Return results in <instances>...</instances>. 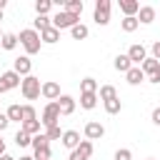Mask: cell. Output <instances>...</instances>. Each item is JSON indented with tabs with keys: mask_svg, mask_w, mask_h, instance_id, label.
<instances>
[{
	"mask_svg": "<svg viewBox=\"0 0 160 160\" xmlns=\"http://www.w3.org/2000/svg\"><path fill=\"white\" fill-rule=\"evenodd\" d=\"M18 40H20V45L25 48L28 58L40 52V45H42V40H40V32H38V30H32V28H28V30H20Z\"/></svg>",
	"mask_w": 160,
	"mask_h": 160,
	"instance_id": "1",
	"label": "cell"
},
{
	"mask_svg": "<svg viewBox=\"0 0 160 160\" xmlns=\"http://www.w3.org/2000/svg\"><path fill=\"white\" fill-rule=\"evenodd\" d=\"M20 92H22V98H25V100H38V98L42 95V82H40V78H35V75L22 78Z\"/></svg>",
	"mask_w": 160,
	"mask_h": 160,
	"instance_id": "2",
	"label": "cell"
},
{
	"mask_svg": "<svg viewBox=\"0 0 160 160\" xmlns=\"http://www.w3.org/2000/svg\"><path fill=\"white\" fill-rule=\"evenodd\" d=\"M32 152H35L32 155L35 160H50V138L45 132L32 138Z\"/></svg>",
	"mask_w": 160,
	"mask_h": 160,
	"instance_id": "3",
	"label": "cell"
},
{
	"mask_svg": "<svg viewBox=\"0 0 160 160\" xmlns=\"http://www.w3.org/2000/svg\"><path fill=\"white\" fill-rule=\"evenodd\" d=\"M78 22H80V18L78 15H70L68 10H60V12L52 15V28H58V30H72Z\"/></svg>",
	"mask_w": 160,
	"mask_h": 160,
	"instance_id": "4",
	"label": "cell"
},
{
	"mask_svg": "<svg viewBox=\"0 0 160 160\" xmlns=\"http://www.w3.org/2000/svg\"><path fill=\"white\" fill-rule=\"evenodd\" d=\"M58 120H60V108H58V102H48V105L42 108V115H40V122H42V128L48 130V128L58 125Z\"/></svg>",
	"mask_w": 160,
	"mask_h": 160,
	"instance_id": "5",
	"label": "cell"
},
{
	"mask_svg": "<svg viewBox=\"0 0 160 160\" xmlns=\"http://www.w3.org/2000/svg\"><path fill=\"white\" fill-rule=\"evenodd\" d=\"M20 85H22V78H20L15 70H5V72H0V95L8 92V90H15V88H20Z\"/></svg>",
	"mask_w": 160,
	"mask_h": 160,
	"instance_id": "6",
	"label": "cell"
},
{
	"mask_svg": "<svg viewBox=\"0 0 160 160\" xmlns=\"http://www.w3.org/2000/svg\"><path fill=\"white\" fill-rule=\"evenodd\" d=\"M92 20H95L98 25H108V22H110V0H98V2H95Z\"/></svg>",
	"mask_w": 160,
	"mask_h": 160,
	"instance_id": "7",
	"label": "cell"
},
{
	"mask_svg": "<svg viewBox=\"0 0 160 160\" xmlns=\"http://www.w3.org/2000/svg\"><path fill=\"white\" fill-rule=\"evenodd\" d=\"M90 155H92V142L90 140H80V145L75 150H70L68 160H90Z\"/></svg>",
	"mask_w": 160,
	"mask_h": 160,
	"instance_id": "8",
	"label": "cell"
},
{
	"mask_svg": "<svg viewBox=\"0 0 160 160\" xmlns=\"http://www.w3.org/2000/svg\"><path fill=\"white\" fill-rule=\"evenodd\" d=\"M12 70H15L20 78H28V75H32V60H30L28 55H20V58H15Z\"/></svg>",
	"mask_w": 160,
	"mask_h": 160,
	"instance_id": "9",
	"label": "cell"
},
{
	"mask_svg": "<svg viewBox=\"0 0 160 160\" xmlns=\"http://www.w3.org/2000/svg\"><path fill=\"white\" fill-rule=\"evenodd\" d=\"M128 58H130V62H132V65H142V62L148 60V50H145L140 42H135V45H130Z\"/></svg>",
	"mask_w": 160,
	"mask_h": 160,
	"instance_id": "10",
	"label": "cell"
},
{
	"mask_svg": "<svg viewBox=\"0 0 160 160\" xmlns=\"http://www.w3.org/2000/svg\"><path fill=\"white\" fill-rule=\"evenodd\" d=\"M105 135V128H102V122H95V120H90L88 125H85V140H100Z\"/></svg>",
	"mask_w": 160,
	"mask_h": 160,
	"instance_id": "11",
	"label": "cell"
},
{
	"mask_svg": "<svg viewBox=\"0 0 160 160\" xmlns=\"http://www.w3.org/2000/svg\"><path fill=\"white\" fill-rule=\"evenodd\" d=\"M55 102H58V108H60V115H72V112H75V105H78L72 95H60Z\"/></svg>",
	"mask_w": 160,
	"mask_h": 160,
	"instance_id": "12",
	"label": "cell"
},
{
	"mask_svg": "<svg viewBox=\"0 0 160 160\" xmlns=\"http://www.w3.org/2000/svg\"><path fill=\"white\" fill-rule=\"evenodd\" d=\"M42 98H45V100H50V102H55V100L60 98V85H58V82H52V80L42 82Z\"/></svg>",
	"mask_w": 160,
	"mask_h": 160,
	"instance_id": "13",
	"label": "cell"
},
{
	"mask_svg": "<svg viewBox=\"0 0 160 160\" xmlns=\"http://www.w3.org/2000/svg\"><path fill=\"white\" fill-rule=\"evenodd\" d=\"M125 80H128L130 85H140V82L145 80V72H142V68H140V65H132V68L125 72Z\"/></svg>",
	"mask_w": 160,
	"mask_h": 160,
	"instance_id": "14",
	"label": "cell"
},
{
	"mask_svg": "<svg viewBox=\"0 0 160 160\" xmlns=\"http://www.w3.org/2000/svg\"><path fill=\"white\" fill-rule=\"evenodd\" d=\"M62 145H65L68 150H75V148L80 145V132H78V130H65V132H62Z\"/></svg>",
	"mask_w": 160,
	"mask_h": 160,
	"instance_id": "15",
	"label": "cell"
},
{
	"mask_svg": "<svg viewBox=\"0 0 160 160\" xmlns=\"http://www.w3.org/2000/svg\"><path fill=\"white\" fill-rule=\"evenodd\" d=\"M152 20H155V8H152V5H140L138 22H142V25H150Z\"/></svg>",
	"mask_w": 160,
	"mask_h": 160,
	"instance_id": "16",
	"label": "cell"
},
{
	"mask_svg": "<svg viewBox=\"0 0 160 160\" xmlns=\"http://www.w3.org/2000/svg\"><path fill=\"white\" fill-rule=\"evenodd\" d=\"M120 10L125 12V18H135V12H140V2L138 0H120Z\"/></svg>",
	"mask_w": 160,
	"mask_h": 160,
	"instance_id": "17",
	"label": "cell"
},
{
	"mask_svg": "<svg viewBox=\"0 0 160 160\" xmlns=\"http://www.w3.org/2000/svg\"><path fill=\"white\" fill-rule=\"evenodd\" d=\"M98 105V92H80V108L82 110H92Z\"/></svg>",
	"mask_w": 160,
	"mask_h": 160,
	"instance_id": "18",
	"label": "cell"
},
{
	"mask_svg": "<svg viewBox=\"0 0 160 160\" xmlns=\"http://www.w3.org/2000/svg\"><path fill=\"white\" fill-rule=\"evenodd\" d=\"M40 40L48 42V45H55V42L60 40V30H58V28H48V30L40 32Z\"/></svg>",
	"mask_w": 160,
	"mask_h": 160,
	"instance_id": "19",
	"label": "cell"
},
{
	"mask_svg": "<svg viewBox=\"0 0 160 160\" xmlns=\"http://www.w3.org/2000/svg\"><path fill=\"white\" fill-rule=\"evenodd\" d=\"M48 28H52V18H48V15H35V20H32V30H48Z\"/></svg>",
	"mask_w": 160,
	"mask_h": 160,
	"instance_id": "20",
	"label": "cell"
},
{
	"mask_svg": "<svg viewBox=\"0 0 160 160\" xmlns=\"http://www.w3.org/2000/svg\"><path fill=\"white\" fill-rule=\"evenodd\" d=\"M18 42H20V40H18V35H15V32H5V35H2V40H0V48H2V50H15V48H18Z\"/></svg>",
	"mask_w": 160,
	"mask_h": 160,
	"instance_id": "21",
	"label": "cell"
},
{
	"mask_svg": "<svg viewBox=\"0 0 160 160\" xmlns=\"http://www.w3.org/2000/svg\"><path fill=\"white\" fill-rule=\"evenodd\" d=\"M98 98H100L102 102H108V100H115V98H118V90H115L112 85H100V90H98Z\"/></svg>",
	"mask_w": 160,
	"mask_h": 160,
	"instance_id": "22",
	"label": "cell"
},
{
	"mask_svg": "<svg viewBox=\"0 0 160 160\" xmlns=\"http://www.w3.org/2000/svg\"><path fill=\"white\" fill-rule=\"evenodd\" d=\"M112 65H115V70H118V72H128V70L132 68V62H130V58H128V52H125V55H118Z\"/></svg>",
	"mask_w": 160,
	"mask_h": 160,
	"instance_id": "23",
	"label": "cell"
},
{
	"mask_svg": "<svg viewBox=\"0 0 160 160\" xmlns=\"http://www.w3.org/2000/svg\"><path fill=\"white\" fill-rule=\"evenodd\" d=\"M5 115L10 118V122H22V105H10Z\"/></svg>",
	"mask_w": 160,
	"mask_h": 160,
	"instance_id": "24",
	"label": "cell"
},
{
	"mask_svg": "<svg viewBox=\"0 0 160 160\" xmlns=\"http://www.w3.org/2000/svg\"><path fill=\"white\" fill-rule=\"evenodd\" d=\"M20 128H22L28 135H32V138H35V135H40V128H42V122H40V120H28V122H22Z\"/></svg>",
	"mask_w": 160,
	"mask_h": 160,
	"instance_id": "25",
	"label": "cell"
},
{
	"mask_svg": "<svg viewBox=\"0 0 160 160\" xmlns=\"http://www.w3.org/2000/svg\"><path fill=\"white\" fill-rule=\"evenodd\" d=\"M15 145H18V148H28V145H32V135H28V132L20 128V130L15 132Z\"/></svg>",
	"mask_w": 160,
	"mask_h": 160,
	"instance_id": "26",
	"label": "cell"
},
{
	"mask_svg": "<svg viewBox=\"0 0 160 160\" xmlns=\"http://www.w3.org/2000/svg\"><path fill=\"white\" fill-rule=\"evenodd\" d=\"M140 68H142V72H145V78H150L152 72H158V70H160V62H158L155 58H148V60H145V62H142Z\"/></svg>",
	"mask_w": 160,
	"mask_h": 160,
	"instance_id": "27",
	"label": "cell"
},
{
	"mask_svg": "<svg viewBox=\"0 0 160 160\" xmlns=\"http://www.w3.org/2000/svg\"><path fill=\"white\" fill-rule=\"evenodd\" d=\"M70 35H72V40H85L88 35H90V30H88V25H82V22H78L72 30H70Z\"/></svg>",
	"mask_w": 160,
	"mask_h": 160,
	"instance_id": "28",
	"label": "cell"
},
{
	"mask_svg": "<svg viewBox=\"0 0 160 160\" xmlns=\"http://www.w3.org/2000/svg\"><path fill=\"white\" fill-rule=\"evenodd\" d=\"M80 92H98V80L95 78H82L80 80Z\"/></svg>",
	"mask_w": 160,
	"mask_h": 160,
	"instance_id": "29",
	"label": "cell"
},
{
	"mask_svg": "<svg viewBox=\"0 0 160 160\" xmlns=\"http://www.w3.org/2000/svg\"><path fill=\"white\" fill-rule=\"evenodd\" d=\"M65 10H68L70 15H78V18H80V12H82V0H65Z\"/></svg>",
	"mask_w": 160,
	"mask_h": 160,
	"instance_id": "30",
	"label": "cell"
},
{
	"mask_svg": "<svg viewBox=\"0 0 160 160\" xmlns=\"http://www.w3.org/2000/svg\"><path fill=\"white\" fill-rule=\"evenodd\" d=\"M105 105V112L108 115H118L120 110H122V102H120V98H115V100H108V102H102Z\"/></svg>",
	"mask_w": 160,
	"mask_h": 160,
	"instance_id": "31",
	"label": "cell"
},
{
	"mask_svg": "<svg viewBox=\"0 0 160 160\" xmlns=\"http://www.w3.org/2000/svg\"><path fill=\"white\" fill-rule=\"evenodd\" d=\"M52 10V0H35V12L38 15H48Z\"/></svg>",
	"mask_w": 160,
	"mask_h": 160,
	"instance_id": "32",
	"label": "cell"
},
{
	"mask_svg": "<svg viewBox=\"0 0 160 160\" xmlns=\"http://www.w3.org/2000/svg\"><path fill=\"white\" fill-rule=\"evenodd\" d=\"M138 25H140V22H138V15H135V18H122V22H120V28H122L125 32H135Z\"/></svg>",
	"mask_w": 160,
	"mask_h": 160,
	"instance_id": "33",
	"label": "cell"
},
{
	"mask_svg": "<svg viewBox=\"0 0 160 160\" xmlns=\"http://www.w3.org/2000/svg\"><path fill=\"white\" fill-rule=\"evenodd\" d=\"M28 120H38V112L32 105H22V122H28Z\"/></svg>",
	"mask_w": 160,
	"mask_h": 160,
	"instance_id": "34",
	"label": "cell"
},
{
	"mask_svg": "<svg viewBox=\"0 0 160 160\" xmlns=\"http://www.w3.org/2000/svg\"><path fill=\"white\" fill-rule=\"evenodd\" d=\"M62 132H65V130H60V125H52V128L45 130V135H48L50 140H62Z\"/></svg>",
	"mask_w": 160,
	"mask_h": 160,
	"instance_id": "35",
	"label": "cell"
},
{
	"mask_svg": "<svg viewBox=\"0 0 160 160\" xmlns=\"http://www.w3.org/2000/svg\"><path fill=\"white\" fill-rule=\"evenodd\" d=\"M115 160H132V152H130L128 148H120V150L115 152Z\"/></svg>",
	"mask_w": 160,
	"mask_h": 160,
	"instance_id": "36",
	"label": "cell"
},
{
	"mask_svg": "<svg viewBox=\"0 0 160 160\" xmlns=\"http://www.w3.org/2000/svg\"><path fill=\"white\" fill-rule=\"evenodd\" d=\"M8 125H10V118H8L5 112H0V135L8 130Z\"/></svg>",
	"mask_w": 160,
	"mask_h": 160,
	"instance_id": "37",
	"label": "cell"
},
{
	"mask_svg": "<svg viewBox=\"0 0 160 160\" xmlns=\"http://www.w3.org/2000/svg\"><path fill=\"white\" fill-rule=\"evenodd\" d=\"M152 58L160 62V40H155V42H152Z\"/></svg>",
	"mask_w": 160,
	"mask_h": 160,
	"instance_id": "38",
	"label": "cell"
},
{
	"mask_svg": "<svg viewBox=\"0 0 160 160\" xmlns=\"http://www.w3.org/2000/svg\"><path fill=\"white\" fill-rule=\"evenodd\" d=\"M150 120H152V122H155V125L160 128V105H158V108L152 110V115H150Z\"/></svg>",
	"mask_w": 160,
	"mask_h": 160,
	"instance_id": "39",
	"label": "cell"
},
{
	"mask_svg": "<svg viewBox=\"0 0 160 160\" xmlns=\"http://www.w3.org/2000/svg\"><path fill=\"white\" fill-rule=\"evenodd\" d=\"M148 82H155V85H160V70H158V72H152V75L148 78Z\"/></svg>",
	"mask_w": 160,
	"mask_h": 160,
	"instance_id": "40",
	"label": "cell"
},
{
	"mask_svg": "<svg viewBox=\"0 0 160 160\" xmlns=\"http://www.w3.org/2000/svg\"><path fill=\"white\" fill-rule=\"evenodd\" d=\"M0 155H5V140H2V135H0Z\"/></svg>",
	"mask_w": 160,
	"mask_h": 160,
	"instance_id": "41",
	"label": "cell"
},
{
	"mask_svg": "<svg viewBox=\"0 0 160 160\" xmlns=\"http://www.w3.org/2000/svg\"><path fill=\"white\" fill-rule=\"evenodd\" d=\"M0 160H15V158H10V155L5 152V155H0Z\"/></svg>",
	"mask_w": 160,
	"mask_h": 160,
	"instance_id": "42",
	"label": "cell"
},
{
	"mask_svg": "<svg viewBox=\"0 0 160 160\" xmlns=\"http://www.w3.org/2000/svg\"><path fill=\"white\" fill-rule=\"evenodd\" d=\"M5 5H8V0H0V10H5Z\"/></svg>",
	"mask_w": 160,
	"mask_h": 160,
	"instance_id": "43",
	"label": "cell"
},
{
	"mask_svg": "<svg viewBox=\"0 0 160 160\" xmlns=\"http://www.w3.org/2000/svg\"><path fill=\"white\" fill-rule=\"evenodd\" d=\"M20 160H35V158H32V155H22Z\"/></svg>",
	"mask_w": 160,
	"mask_h": 160,
	"instance_id": "44",
	"label": "cell"
},
{
	"mask_svg": "<svg viewBox=\"0 0 160 160\" xmlns=\"http://www.w3.org/2000/svg\"><path fill=\"white\" fill-rule=\"evenodd\" d=\"M0 22H2V10H0Z\"/></svg>",
	"mask_w": 160,
	"mask_h": 160,
	"instance_id": "45",
	"label": "cell"
},
{
	"mask_svg": "<svg viewBox=\"0 0 160 160\" xmlns=\"http://www.w3.org/2000/svg\"><path fill=\"white\" fill-rule=\"evenodd\" d=\"M2 35H5V32H0V40H2Z\"/></svg>",
	"mask_w": 160,
	"mask_h": 160,
	"instance_id": "46",
	"label": "cell"
},
{
	"mask_svg": "<svg viewBox=\"0 0 160 160\" xmlns=\"http://www.w3.org/2000/svg\"><path fill=\"white\" fill-rule=\"evenodd\" d=\"M148 160H155V158H148Z\"/></svg>",
	"mask_w": 160,
	"mask_h": 160,
	"instance_id": "47",
	"label": "cell"
},
{
	"mask_svg": "<svg viewBox=\"0 0 160 160\" xmlns=\"http://www.w3.org/2000/svg\"><path fill=\"white\" fill-rule=\"evenodd\" d=\"M0 102H2V100H0Z\"/></svg>",
	"mask_w": 160,
	"mask_h": 160,
	"instance_id": "48",
	"label": "cell"
}]
</instances>
